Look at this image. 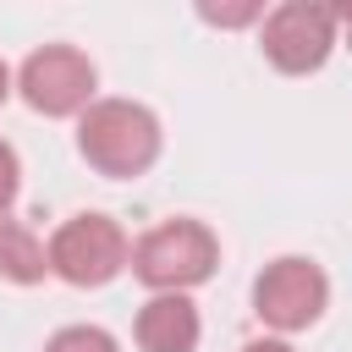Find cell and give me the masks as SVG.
<instances>
[{
  "instance_id": "cell-1",
  "label": "cell",
  "mask_w": 352,
  "mask_h": 352,
  "mask_svg": "<svg viewBox=\"0 0 352 352\" xmlns=\"http://www.w3.org/2000/svg\"><path fill=\"white\" fill-rule=\"evenodd\" d=\"M77 148L104 176H138L160 160V121L138 99H94L77 121Z\"/></svg>"
},
{
  "instance_id": "cell-2",
  "label": "cell",
  "mask_w": 352,
  "mask_h": 352,
  "mask_svg": "<svg viewBox=\"0 0 352 352\" xmlns=\"http://www.w3.org/2000/svg\"><path fill=\"white\" fill-rule=\"evenodd\" d=\"M214 264H220V242L198 220H165L148 236H138V248H132V275L154 292H187V286L209 280Z\"/></svg>"
},
{
  "instance_id": "cell-3",
  "label": "cell",
  "mask_w": 352,
  "mask_h": 352,
  "mask_svg": "<svg viewBox=\"0 0 352 352\" xmlns=\"http://www.w3.org/2000/svg\"><path fill=\"white\" fill-rule=\"evenodd\" d=\"M126 264V236L110 214H72L50 236V270L72 286H104Z\"/></svg>"
},
{
  "instance_id": "cell-4",
  "label": "cell",
  "mask_w": 352,
  "mask_h": 352,
  "mask_svg": "<svg viewBox=\"0 0 352 352\" xmlns=\"http://www.w3.org/2000/svg\"><path fill=\"white\" fill-rule=\"evenodd\" d=\"M16 82H22V99H28L33 110H44V116H72V110H88L99 77H94V60H88L82 50H72V44H44V50H33V55L22 60Z\"/></svg>"
},
{
  "instance_id": "cell-5",
  "label": "cell",
  "mask_w": 352,
  "mask_h": 352,
  "mask_svg": "<svg viewBox=\"0 0 352 352\" xmlns=\"http://www.w3.org/2000/svg\"><path fill=\"white\" fill-rule=\"evenodd\" d=\"M324 297H330V286L314 258H275L253 280V308L275 330H308L324 314Z\"/></svg>"
},
{
  "instance_id": "cell-6",
  "label": "cell",
  "mask_w": 352,
  "mask_h": 352,
  "mask_svg": "<svg viewBox=\"0 0 352 352\" xmlns=\"http://www.w3.org/2000/svg\"><path fill=\"white\" fill-rule=\"evenodd\" d=\"M336 44V11L330 6H314V0H286L264 16V55L280 66V72H314L324 66Z\"/></svg>"
},
{
  "instance_id": "cell-7",
  "label": "cell",
  "mask_w": 352,
  "mask_h": 352,
  "mask_svg": "<svg viewBox=\"0 0 352 352\" xmlns=\"http://www.w3.org/2000/svg\"><path fill=\"white\" fill-rule=\"evenodd\" d=\"M138 346L143 352H192L198 346V308L182 292H160L138 314Z\"/></svg>"
},
{
  "instance_id": "cell-8",
  "label": "cell",
  "mask_w": 352,
  "mask_h": 352,
  "mask_svg": "<svg viewBox=\"0 0 352 352\" xmlns=\"http://www.w3.org/2000/svg\"><path fill=\"white\" fill-rule=\"evenodd\" d=\"M44 270H50V248H38V236L22 220L0 214V275L6 280H38Z\"/></svg>"
},
{
  "instance_id": "cell-9",
  "label": "cell",
  "mask_w": 352,
  "mask_h": 352,
  "mask_svg": "<svg viewBox=\"0 0 352 352\" xmlns=\"http://www.w3.org/2000/svg\"><path fill=\"white\" fill-rule=\"evenodd\" d=\"M44 352H116V341H110L99 324H66V330L50 336Z\"/></svg>"
},
{
  "instance_id": "cell-10",
  "label": "cell",
  "mask_w": 352,
  "mask_h": 352,
  "mask_svg": "<svg viewBox=\"0 0 352 352\" xmlns=\"http://www.w3.org/2000/svg\"><path fill=\"white\" fill-rule=\"evenodd\" d=\"M198 11H204L209 22H220V28H236V22H253V16H258V6H253V0H248V6H209V0H204Z\"/></svg>"
},
{
  "instance_id": "cell-11",
  "label": "cell",
  "mask_w": 352,
  "mask_h": 352,
  "mask_svg": "<svg viewBox=\"0 0 352 352\" xmlns=\"http://www.w3.org/2000/svg\"><path fill=\"white\" fill-rule=\"evenodd\" d=\"M11 198H16V154H11V143L0 138V214H6Z\"/></svg>"
},
{
  "instance_id": "cell-12",
  "label": "cell",
  "mask_w": 352,
  "mask_h": 352,
  "mask_svg": "<svg viewBox=\"0 0 352 352\" xmlns=\"http://www.w3.org/2000/svg\"><path fill=\"white\" fill-rule=\"evenodd\" d=\"M242 352H292V346H286V341H248Z\"/></svg>"
},
{
  "instance_id": "cell-13",
  "label": "cell",
  "mask_w": 352,
  "mask_h": 352,
  "mask_svg": "<svg viewBox=\"0 0 352 352\" xmlns=\"http://www.w3.org/2000/svg\"><path fill=\"white\" fill-rule=\"evenodd\" d=\"M6 94H11V66L0 60V99H6Z\"/></svg>"
}]
</instances>
